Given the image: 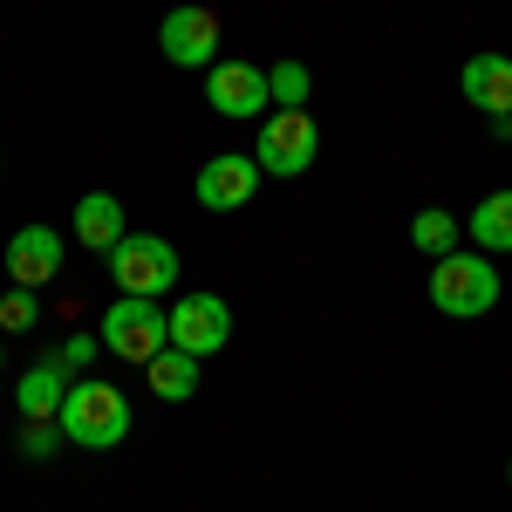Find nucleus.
<instances>
[{"label":"nucleus","mask_w":512,"mask_h":512,"mask_svg":"<svg viewBox=\"0 0 512 512\" xmlns=\"http://www.w3.org/2000/svg\"><path fill=\"white\" fill-rule=\"evenodd\" d=\"M55 424H62V437H69L76 451H117L123 437H130V403H123L117 383L76 376L69 396H62V410H55Z\"/></svg>","instance_id":"obj_1"},{"label":"nucleus","mask_w":512,"mask_h":512,"mask_svg":"<svg viewBox=\"0 0 512 512\" xmlns=\"http://www.w3.org/2000/svg\"><path fill=\"white\" fill-rule=\"evenodd\" d=\"M431 308L451 321H478L499 308V267L478 253H444L431 260Z\"/></svg>","instance_id":"obj_2"},{"label":"nucleus","mask_w":512,"mask_h":512,"mask_svg":"<svg viewBox=\"0 0 512 512\" xmlns=\"http://www.w3.org/2000/svg\"><path fill=\"white\" fill-rule=\"evenodd\" d=\"M96 335H103V349H110V355H123V362L144 369L151 355L171 349V308L144 301V294H117V308H103Z\"/></svg>","instance_id":"obj_3"},{"label":"nucleus","mask_w":512,"mask_h":512,"mask_svg":"<svg viewBox=\"0 0 512 512\" xmlns=\"http://www.w3.org/2000/svg\"><path fill=\"white\" fill-rule=\"evenodd\" d=\"M321 158V130L308 110H267L260 117V137H253V164L267 171V178H301V171H315Z\"/></svg>","instance_id":"obj_4"},{"label":"nucleus","mask_w":512,"mask_h":512,"mask_svg":"<svg viewBox=\"0 0 512 512\" xmlns=\"http://www.w3.org/2000/svg\"><path fill=\"white\" fill-rule=\"evenodd\" d=\"M110 274H117V294H144V301H164L178 287V253L171 239L158 233H123L110 246Z\"/></svg>","instance_id":"obj_5"},{"label":"nucleus","mask_w":512,"mask_h":512,"mask_svg":"<svg viewBox=\"0 0 512 512\" xmlns=\"http://www.w3.org/2000/svg\"><path fill=\"white\" fill-rule=\"evenodd\" d=\"M158 48H164L171 69H212V62H219V14L198 7V0L171 7L158 21Z\"/></svg>","instance_id":"obj_6"},{"label":"nucleus","mask_w":512,"mask_h":512,"mask_svg":"<svg viewBox=\"0 0 512 512\" xmlns=\"http://www.w3.org/2000/svg\"><path fill=\"white\" fill-rule=\"evenodd\" d=\"M205 103H212L219 117H233V123H260L274 110L267 69H253V62H212V69H205Z\"/></svg>","instance_id":"obj_7"},{"label":"nucleus","mask_w":512,"mask_h":512,"mask_svg":"<svg viewBox=\"0 0 512 512\" xmlns=\"http://www.w3.org/2000/svg\"><path fill=\"white\" fill-rule=\"evenodd\" d=\"M260 164H253V151H219V158L198 164L192 178V198L205 205V212H239V205H253V192H260Z\"/></svg>","instance_id":"obj_8"},{"label":"nucleus","mask_w":512,"mask_h":512,"mask_svg":"<svg viewBox=\"0 0 512 512\" xmlns=\"http://www.w3.org/2000/svg\"><path fill=\"white\" fill-rule=\"evenodd\" d=\"M233 342V308L219 301V294H185L178 308H171V349H185V355H219Z\"/></svg>","instance_id":"obj_9"},{"label":"nucleus","mask_w":512,"mask_h":512,"mask_svg":"<svg viewBox=\"0 0 512 512\" xmlns=\"http://www.w3.org/2000/svg\"><path fill=\"white\" fill-rule=\"evenodd\" d=\"M62 267V233L55 226H21V233L7 239V274L14 287H48Z\"/></svg>","instance_id":"obj_10"},{"label":"nucleus","mask_w":512,"mask_h":512,"mask_svg":"<svg viewBox=\"0 0 512 512\" xmlns=\"http://www.w3.org/2000/svg\"><path fill=\"white\" fill-rule=\"evenodd\" d=\"M69 383H76V376H69V362H62V355H41L35 369H21V417H28V424H55V410H62V396H69Z\"/></svg>","instance_id":"obj_11"},{"label":"nucleus","mask_w":512,"mask_h":512,"mask_svg":"<svg viewBox=\"0 0 512 512\" xmlns=\"http://www.w3.org/2000/svg\"><path fill=\"white\" fill-rule=\"evenodd\" d=\"M458 82H465V96H472L485 117H512V55H492V48H485V55L465 62Z\"/></svg>","instance_id":"obj_12"},{"label":"nucleus","mask_w":512,"mask_h":512,"mask_svg":"<svg viewBox=\"0 0 512 512\" xmlns=\"http://www.w3.org/2000/svg\"><path fill=\"white\" fill-rule=\"evenodd\" d=\"M123 233H130V212H123L110 192L76 198V246H89V253H110Z\"/></svg>","instance_id":"obj_13"},{"label":"nucleus","mask_w":512,"mask_h":512,"mask_svg":"<svg viewBox=\"0 0 512 512\" xmlns=\"http://www.w3.org/2000/svg\"><path fill=\"white\" fill-rule=\"evenodd\" d=\"M144 376H151V396H164V403H192L198 396V355L164 349V355L144 362Z\"/></svg>","instance_id":"obj_14"},{"label":"nucleus","mask_w":512,"mask_h":512,"mask_svg":"<svg viewBox=\"0 0 512 512\" xmlns=\"http://www.w3.org/2000/svg\"><path fill=\"white\" fill-rule=\"evenodd\" d=\"M472 246L478 253H512V192H492L472 205Z\"/></svg>","instance_id":"obj_15"},{"label":"nucleus","mask_w":512,"mask_h":512,"mask_svg":"<svg viewBox=\"0 0 512 512\" xmlns=\"http://www.w3.org/2000/svg\"><path fill=\"white\" fill-rule=\"evenodd\" d=\"M410 246H417V253H424V260H444V253H458V219H451V212H417V219H410Z\"/></svg>","instance_id":"obj_16"},{"label":"nucleus","mask_w":512,"mask_h":512,"mask_svg":"<svg viewBox=\"0 0 512 512\" xmlns=\"http://www.w3.org/2000/svg\"><path fill=\"white\" fill-rule=\"evenodd\" d=\"M267 89H274V110H308V89H315V76H308V62H274L267 69Z\"/></svg>","instance_id":"obj_17"},{"label":"nucleus","mask_w":512,"mask_h":512,"mask_svg":"<svg viewBox=\"0 0 512 512\" xmlns=\"http://www.w3.org/2000/svg\"><path fill=\"white\" fill-rule=\"evenodd\" d=\"M41 321V308H35V287H14L7 301H0V328L7 335H21V328H35Z\"/></svg>","instance_id":"obj_18"},{"label":"nucleus","mask_w":512,"mask_h":512,"mask_svg":"<svg viewBox=\"0 0 512 512\" xmlns=\"http://www.w3.org/2000/svg\"><path fill=\"white\" fill-rule=\"evenodd\" d=\"M55 444H69L62 424H28V431H21V451H28V458H55Z\"/></svg>","instance_id":"obj_19"},{"label":"nucleus","mask_w":512,"mask_h":512,"mask_svg":"<svg viewBox=\"0 0 512 512\" xmlns=\"http://www.w3.org/2000/svg\"><path fill=\"white\" fill-rule=\"evenodd\" d=\"M96 349H103V335H82V328H69V342H62V362H69V369H89V362H96Z\"/></svg>","instance_id":"obj_20"},{"label":"nucleus","mask_w":512,"mask_h":512,"mask_svg":"<svg viewBox=\"0 0 512 512\" xmlns=\"http://www.w3.org/2000/svg\"><path fill=\"white\" fill-rule=\"evenodd\" d=\"M506 478H512V458H506Z\"/></svg>","instance_id":"obj_21"},{"label":"nucleus","mask_w":512,"mask_h":512,"mask_svg":"<svg viewBox=\"0 0 512 512\" xmlns=\"http://www.w3.org/2000/svg\"><path fill=\"white\" fill-rule=\"evenodd\" d=\"M0 369H7V355H0Z\"/></svg>","instance_id":"obj_22"}]
</instances>
